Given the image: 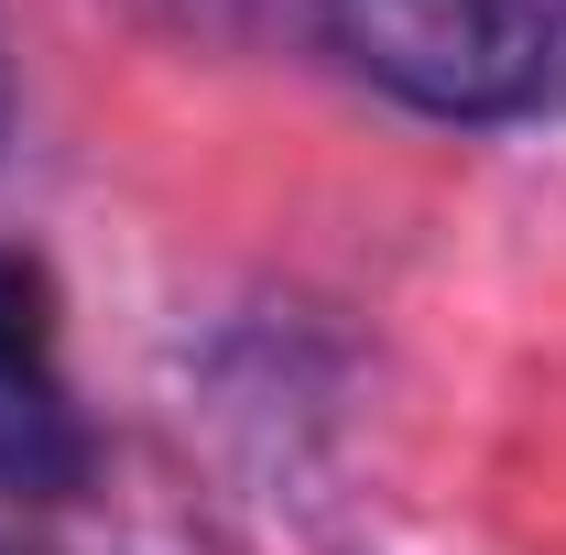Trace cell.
Instances as JSON below:
<instances>
[{"label": "cell", "instance_id": "1", "mask_svg": "<svg viewBox=\"0 0 566 555\" xmlns=\"http://www.w3.org/2000/svg\"><path fill=\"white\" fill-rule=\"evenodd\" d=\"M338 33L424 109H512L545 87L556 0H338Z\"/></svg>", "mask_w": 566, "mask_h": 555}, {"label": "cell", "instance_id": "2", "mask_svg": "<svg viewBox=\"0 0 566 555\" xmlns=\"http://www.w3.org/2000/svg\"><path fill=\"white\" fill-rule=\"evenodd\" d=\"M76 425L66 392H55V338H44V283L22 262H0V469L22 490L76 480Z\"/></svg>", "mask_w": 566, "mask_h": 555}]
</instances>
